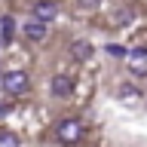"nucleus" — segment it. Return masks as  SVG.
I'll return each instance as SVG.
<instances>
[{
    "label": "nucleus",
    "instance_id": "1",
    "mask_svg": "<svg viewBox=\"0 0 147 147\" xmlns=\"http://www.w3.org/2000/svg\"><path fill=\"white\" fill-rule=\"evenodd\" d=\"M80 135H83V123L80 119H61L58 126H55V138L61 141V144H77L80 141Z\"/></svg>",
    "mask_w": 147,
    "mask_h": 147
},
{
    "label": "nucleus",
    "instance_id": "2",
    "mask_svg": "<svg viewBox=\"0 0 147 147\" xmlns=\"http://www.w3.org/2000/svg\"><path fill=\"white\" fill-rule=\"evenodd\" d=\"M0 86L9 92V95H18V92L28 89V74L25 71H6L0 77Z\"/></svg>",
    "mask_w": 147,
    "mask_h": 147
},
{
    "label": "nucleus",
    "instance_id": "3",
    "mask_svg": "<svg viewBox=\"0 0 147 147\" xmlns=\"http://www.w3.org/2000/svg\"><path fill=\"white\" fill-rule=\"evenodd\" d=\"M22 34L28 37V40H34V43H40V40H46V22H40V18H28L25 25H22Z\"/></svg>",
    "mask_w": 147,
    "mask_h": 147
},
{
    "label": "nucleus",
    "instance_id": "4",
    "mask_svg": "<svg viewBox=\"0 0 147 147\" xmlns=\"http://www.w3.org/2000/svg\"><path fill=\"white\" fill-rule=\"evenodd\" d=\"M31 16L40 18V22H52V18L58 16V3H55V0H37Z\"/></svg>",
    "mask_w": 147,
    "mask_h": 147
},
{
    "label": "nucleus",
    "instance_id": "5",
    "mask_svg": "<svg viewBox=\"0 0 147 147\" xmlns=\"http://www.w3.org/2000/svg\"><path fill=\"white\" fill-rule=\"evenodd\" d=\"M49 89H52L55 98H67V95L74 92V80H71V77H64V74H55L52 83H49Z\"/></svg>",
    "mask_w": 147,
    "mask_h": 147
},
{
    "label": "nucleus",
    "instance_id": "6",
    "mask_svg": "<svg viewBox=\"0 0 147 147\" xmlns=\"http://www.w3.org/2000/svg\"><path fill=\"white\" fill-rule=\"evenodd\" d=\"M92 52H95V46H92L89 40H74V43H71V55L80 58V61H89Z\"/></svg>",
    "mask_w": 147,
    "mask_h": 147
},
{
    "label": "nucleus",
    "instance_id": "7",
    "mask_svg": "<svg viewBox=\"0 0 147 147\" xmlns=\"http://www.w3.org/2000/svg\"><path fill=\"white\" fill-rule=\"evenodd\" d=\"M110 22L117 28H129L132 22H135V9H129V6H123V9H117L113 16H110Z\"/></svg>",
    "mask_w": 147,
    "mask_h": 147
},
{
    "label": "nucleus",
    "instance_id": "8",
    "mask_svg": "<svg viewBox=\"0 0 147 147\" xmlns=\"http://www.w3.org/2000/svg\"><path fill=\"white\" fill-rule=\"evenodd\" d=\"M12 31H16V18L6 16L3 22H0V40H3V46H9V40H12Z\"/></svg>",
    "mask_w": 147,
    "mask_h": 147
},
{
    "label": "nucleus",
    "instance_id": "9",
    "mask_svg": "<svg viewBox=\"0 0 147 147\" xmlns=\"http://www.w3.org/2000/svg\"><path fill=\"white\" fill-rule=\"evenodd\" d=\"M119 98L126 101V104H135V101L141 98V92H138L135 86H119Z\"/></svg>",
    "mask_w": 147,
    "mask_h": 147
},
{
    "label": "nucleus",
    "instance_id": "10",
    "mask_svg": "<svg viewBox=\"0 0 147 147\" xmlns=\"http://www.w3.org/2000/svg\"><path fill=\"white\" fill-rule=\"evenodd\" d=\"M0 147H18L16 132H9V129H0Z\"/></svg>",
    "mask_w": 147,
    "mask_h": 147
},
{
    "label": "nucleus",
    "instance_id": "11",
    "mask_svg": "<svg viewBox=\"0 0 147 147\" xmlns=\"http://www.w3.org/2000/svg\"><path fill=\"white\" fill-rule=\"evenodd\" d=\"M77 6H80V9H98L101 0H77Z\"/></svg>",
    "mask_w": 147,
    "mask_h": 147
},
{
    "label": "nucleus",
    "instance_id": "12",
    "mask_svg": "<svg viewBox=\"0 0 147 147\" xmlns=\"http://www.w3.org/2000/svg\"><path fill=\"white\" fill-rule=\"evenodd\" d=\"M107 52H110V55H117V58H123V55H126V46H119V43H110V46H107Z\"/></svg>",
    "mask_w": 147,
    "mask_h": 147
},
{
    "label": "nucleus",
    "instance_id": "13",
    "mask_svg": "<svg viewBox=\"0 0 147 147\" xmlns=\"http://www.w3.org/2000/svg\"><path fill=\"white\" fill-rule=\"evenodd\" d=\"M0 113H6V107H3V104H0Z\"/></svg>",
    "mask_w": 147,
    "mask_h": 147
}]
</instances>
